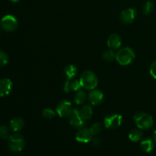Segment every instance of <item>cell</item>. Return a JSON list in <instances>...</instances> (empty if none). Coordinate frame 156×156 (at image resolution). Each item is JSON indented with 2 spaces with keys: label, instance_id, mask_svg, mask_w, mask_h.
<instances>
[{
  "label": "cell",
  "instance_id": "obj_16",
  "mask_svg": "<svg viewBox=\"0 0 156 156\" xmlns=\"http://www.w3.org/2000/svg\"><path fill=\"white\" fill-rule=\"evenodd\" d=\"M140 146H141L142 150L146 153H149L152 152V149L154 148V143L151 139H146V140H143L140 143Z\"/></svg>",
  "mask_w": 156,
  "mask_h": 156
},
{
  "label": "cell",
  "instance_id": "obj_22",
  "mask_svg": "<svg viewBox=\"0 0 156 156\" xmlns=\"http://www.w3.org/2000/svg\"><path fill=\"white\" fill-rule=\"evenodd\" d=\"M0 137L3 140H6L10 137V133L9 129L6 126H0Z\"/></svg>",
  "mask_w": 156,
  "mask_h": 156
},
{
  "label": "cell",
  "instance_id": "obj_18",
  "mask_svg": "<svg viewBox=\"0 0 156 156\" xmlns=\"http://www.w3.org/2000/svg\"><path fill=\"white\" fill-rule=\"evenodd\" d=\"M79 113H80L81 116H82V117L84 120H88L92 116L93 111L90 105H85L84 107H82V109L79 110Z\"/></svg>",
  "mask_w": 156,
  "mask_h": 156
},
{
  "label": "cell",
  "instance_id": "obj_2",
  "mask_svg": "<svg viewBox=\"0 0 156 156\" xmlns=\"http://www.w3.org/2000/svg\"><path fill=\"white\" fill-rule=\"evenodd\" d=\"M135 59V53L129 47H124L119 50L116 54V59L122 66H127L132 63Z\"/></svg>",
  "mask_w": 156,
  "mask_h": 156
},
{
  "label": "cell",
  "instance_id": "obj_1",
  "mask_svg": "<svg viewBox=\"0 0 156 156\" xmlns=\"http://www.w3.org/2000/svg\"><path fill=\"white\" fill-rule=\"evenodd\" d=\"M79 81H80L82 86L88 90L94 89V88L97 86L98 83L97 76L92 71H89V70H87V71L82 73Z\"/></svg>",
  "mask_w": 156,
  "mask_h": 156
},
{
  "label": "cell",
  "instance_id": "obj_20",
  "mask_svg": "<svg viewBox=\"0 0 156 156\" xmlns=\"http://www.w3.org/2000/svg\"><path fill=\"white\" fill-rule=\"evenodd\" d=\"M86 100V94L83 90H79L75 95L74 101L77 105H82Z\"/></svg>",
  "mask_w": 156,
  "mask_h": 156
},
{
  "label": "cell",
  "instance_id": "obj_4",
  "mask_svg": "<svg viewBox=\"0 0 156 156\" xmlns=\"http://www.w3.org/2000/svg\"><path fill=\"white\" fill-rule=\"evenodd\" d=\"M24 137L20 134H13L9 138V147L12 152H19L24 149Z\"/></svg>",
  "mask_w": 156,
  "mask_h": 156
},
{
  "label": "cell",
  "instance_id": "obj_26",
  "mask_svg": "<svg viewBox=\"0 0 156 156\" xmlns=\"http://www.w3.org/2000/svg\"><path fill=\"white\" fill-rule=\"evenodd\" d=\"M43 116L45 118L51 119L53 117H55V111L53 110L50 109V108H46L43 111Z\"/></svg>",
  "mask_w": 156,
  "mask_h": 156
},
{
  "label": "cell",
  "instance_id": "obj_13",
  "mask_svg": "<svg viewBox=\"0 0 156 156\" xmlns=\"http://www.w3.org/2000/svg\"><path fill=\"white\" fill-rule=\"evenodd\" d=\"M122 44L121 37L118 34H111L108 39V46L111 49H118Z\"/></svg>",
  "mask_w": 156,
  "mask_h": 156
},
{
  "label": "cell",
  "instance_id": "obj_30",
  "mask_svg": "<svg viewBox=\"0 0 156 156\" xmlns=\"http://www.w3.org/2000/svg\"><path fill=\"white\" fill-rule=\"evenodd\" d=\"M10 1L13 2H19L20 0H10Z\"/></svg>",
  "mask_w": 156,
  "mask_h": 156
},
{
  "label": "cell",
  "instance_id": "obj_21",
  "mask_svg": "<svg viewBox=\"0 0 156 156\" xmlns=\"http://www.w3.org/2000/svg\"><path fill=\"white\" fill-rule=\"evenodd\" d=\"M102 58H103L104 60L108 61V62H111L114 59H116V54L114 53L113 50H108L104 52V53L102 54Z\"/></svg>",
  "mask_w": 156,
  "mask_h": 156
},
{
  "label": "cell",
  "instance_id": "obj_27",
  "mask_svg": "<svg viewBox=\"0 0 156 156\" xmlns=\"http://www.w3.org/2000/svg\"><path fill=\"white\" fill-rule=\"evenodd\" d=\"M150 74L154 79H156V61L153 62L150 66Z\"/></svg>",
  "mask_w": 156,
  "mask_h": 156
},
{
  "label": "cell",
  "instance_id": "obj_14",
  "mask_svg": "<svg viewBox=\"0 0 156 156\" xmlns=\"http://www.w3.org/2000/svg\"><path fill=\"white\" fill-rule=\"evenodd\" d=\"M80 81L73 80V81H67L64 85V91L65 92H69V91H79L82 88Z\"/></svg>",
  "mask_w": 156,
  "mask_h": 156
},
{
  "label": "cell",
  "instance_id": "obj_7",
  "mask_svg": "<svg viewBox=\"0 0 156 156\" xmlns=\"http://www.w3.org/2000/svg\"><path fill=\"white\" fill-rule=\"evenodd\" d=\"M73 110L72 104L69 101H62L56 108V112L59 114V117H69L70 115Z\"/></svg>",
  "mask_w": 156,
  "mask_h": 156
},
{
  "label": "cell",
  "instance_id": "obj_28",
  "mask_svg": "<svg viewBox=\"0 0 156 156\" xmlns=\"http://www.w3.org/2000/svg\"><path fill=\"white\" fill-rule=\"evenodd\" d=\"M93 142V144L94 145V146H98V145H100L101 143V140L100 138H94V140H92Z\"/></svg>",
  "mask_w": 156,
  "mask_h": 156
},
{
  "label": "cell",
  "instance_id": "obj_6",
  "mask_svg": "<svg viewBox=\"0 0 156 156\" xmlns=\"http://www.w3.org/2000/svg\"><path fill=\"white\" fill-rule=\"evenodd\" d=\"M122 117L120 114H112L105 118V125L108 129H115L119 127L122 123Z\"/></svg>",
  "mask_w": 156,
  "mask_h": 156
},
{
  "label": "cell",
  "instance_id": "obj_15",
  "mask_svg": "<svg viewBox=\"0 0 156 156\" xmlns=\"http://www.w3.org/2000/svg\"><path fill=\"white\" fill-rule=\"evenodd\" d=\"M10 126L14 132H18L24 126V120L21 117H15L11 120Z\"/></svg>",
  "mask_w": 156,
  "mask_h": 156
},
{
  "label": "cell",
  "instance_id": "obj_25",
  "mask_svg": "<svg viewBox=\"0 0 156 156\" xmlns=\"http://www.w3.org/2000/svg\"><path fill=\"white\" fill-rule=\"evenodd\" d=\"M90 130L91 133H92V135H96V134H98L99 133L101 130V125L99 123H95L91 126V127L90 128Z\"/></svg>",
  "mask_w": 156,
  "mask_h": 156
},
{
  "label": "cell",
  "instance_id": "obj_11",
  "mask_svg": "<svg viewBox=\"0 0 156 156\" xmlns=\"http://www.w3.org/2000/svg\"><path fill=\"white\" fill-rule=\"evenodd\" d=\"M88 100L92 105H99L104 100V94L100 90L93 89L88 94Z\"/></svg>",
  "mask_w": 156,
  "mask_h": 156
},
{
  "label": "cell",
  "instance_id": "obj_23",
  "mask_svg": "<svg viewBox=\"0 0 156 156\" xmlns=\"http://www.w3.org/2000/svg\"><path fill=\"white\" fill-rule=\"evenodd\" d=\"M143 13L145 15H149L150 13H152V11L154 9V5L152 2L147 1L143 5Z\"/></svg>",
  "mask_w": 156,
  "mask_h": 156
},
{
  "label": "cell",
  "instance_id": "obj_3",
  "mask_svg": "<svg viewBox=\"0 0 156 156\" xmlns=\"http://www.w3.org/2000/svg\"><path fill=\"white\" fill-rule=\"evenodd\" d=\"M134 120L136 126L141 129H148L153 125V118L147 113H137L134 115Z\"/></svg>",
  "mask_w": 156,
  "mask_h": 156
},
{
  "label": "cell",
  "instance_id": "obj_9",
  "mask_svg": "<svg viewBox=\"0 0 156 156\" xmlns=\"http://www.w3.org/2000/svg\"><path fill=\"white\" fill-rule=\"evenodd\" d=\"M137 12L135 9L128 8L121 12L120 15V20L124 24H131L135 20L136 17Z\"/></svg>",
  "mask_w": 156,
  "mask_h": 156
},
{
  "label": "cell",
  "instance_id": "obj_19",
  "mask_svg": "<svg viewBox=\"0 0 156 156\" xmlns=\"http://www.w3.org/2000/svg\"><path fill=\"white\" fill-rule=\"evenodd\" d=\"M143 137V132L140 129H133L129 133V139L132 142H138Z\"/></svg>",
  "mask_w": 156,
  "mask_h": 156
},
{
  "label": "cell",
  "instance_id": "obj_24",
  "mask_svg": "<svg viewBox=\"0 0 156 156\" xmlns=\"http://www.w3.org/2000/svg\"><path fill=\"white\" fill-rule=\"evenodd\" d=\"M9 56L2 50H0V66H3L9 62Z\"/></svg>",
  "mask_w": 156,
  "mask_h": 156
},
{
  "label": "cell",
  "instance_id": "obj_5",
  "mask_svg": "<svg viewBox=\"0 0 156 156\" xmlns=\"http://www.w3.org/2000/svg\"><path fill=\"white\" fill-rule=\"evenodd\" d=\"M1 26L5 31L12 32L18 27V20L12 15H7L2 18L1 21Z\"/></svg>",
  "mask_w": 156,
  "mask_h": 156
},
{
  "label": "cell",
  "instance_id": "obj_10",
  "mask_svg": "<svg viewBox=\"0 0 156 156\" xmlns=\"http://www.w3.org/2000/svg\"><path fill=\"white\" fill-rule=\"evenodd\" d=\"M92 133H91L90 129L82 128L79 130L76 133V141L81 143H88L92 140Z\"/></svg>",
  "mask_w": 156,
  "mask_h": 156
},
{
  "label": "cell",
  "instance_id": "obj_29",
  "mask_svg": "<svg viewBox=\"0 0 156 156\" xmlns=\"http://www.w3.org/2000/svg\"><path fill=\"white\" fill-rule=\"evenodd\" d=\"M153 137H154V140H155V143H156V130L154 132V134H153Z\"/></svg>",
  "mask_w": 156,
  "mask_h": 156
},
{
  "label": "cell",
  "instance_id": "obj_17",
  "mask_svg": "<svg viewBox=\"0 0 156 156\" xmlns=\"http://www.w3.org/2000/svg\"><path fill=\"white\" fill-rule=\"evenodd\" d=\"M64 73H65L66 77L68 79V80H69V79H73L76 76V75H77V68L73 65H68L65 67Z\"/></svg>",
  "mask_w": 156,
  "mask_h": 156
},
{
  "label": "cell",
  "instance_id": "obj_8",
  "mask_svg": "<svg viewBox=\"0 0 156 156\" xmlns=\"http://www.w3.org/2000/svg\"><path fill=\"white\" fill-rule=\"evenodd\" d=\"M69 117V123L72 126L75 127H82L85 125V120L82 117L79 110L74 108L70 114Z\"/></svg>",
  "mask_w": 156,
  "mask_h": 156
},
{
  "label": "cell",
  "instance_id": "obj_12",
  "mask_svg": "<svg viewBox=\"0 0 156 156\" xmlns=\"http://www.w3.org/2000/svg\"><path fill=\"white\" fill-rule=\"evenodd\" d=\"M12 89V82L9 79L0 80V96L5 97L10 94Z\"/></svg>",
  "mask_w": 156,
  "mask_h": 156
}]
</instances>
